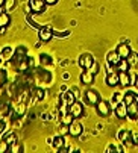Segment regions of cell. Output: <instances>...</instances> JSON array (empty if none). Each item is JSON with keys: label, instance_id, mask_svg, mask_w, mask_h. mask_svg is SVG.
Listing matches in <instances>:
<instances>
[{"label": "cell", "instance_id": "obj_1", "mask_svg": "<svg viewBox=\"0 0 138 153\" xmlns=\"http://www.w3.org/2000/svg\"><path fill=\"white\" fill-rule=\"evenodd\" d=\"M46 6L47 3L44 0H29V9L32 14H41L46 11Z\"/></svg>", "mask_w": 138, "mask_h": 153}, {"label": "cell", "instance_id": "obj_2", "mask_svg": "<svg viewBox=\"0 0 138 153\" xmlns=\"http://www.w3.org/2000/svg\"><path fill=\"white\" fill-rule=\"evenodd\" d=\"M38 30H40L38 32V36H40V39L43 42H49L53 38V30H52L50 26H41Z\"/></svg>", "mask_w": 138, "mask_h": 153}, {"label": "cell", "instance_id": "obj_3", "mask_svg": "<svg viewBox=\"0 0 138 153\" xmlns=\"http://www.w3.org/2000/svg\"><path fill=\"white\" fill-rule=\"evenodd\" d=\"M93 64H94V58H93V55L84 53V55L79 56V65H81V68H84V70H90Z\"/></svg>", "mask_w": 138, "mask_h": 153}, {"label": "cell", "instance_id": "obj_4", "mask_svg": "<svg viewBox=\"0 0 138 153\" xmlns=\"http://www.w3.org/2000/svg\"><path fill=\"white\" fill-rule=\"evenodd\" d=\"M82 132H84V126H82L81 121L73 120L70 124H68V134H70L72 137H79Z\"/></svg>", "mask_w": 138, "mask_h": 153}, {"label": "cell", "instance_id": "obj_5", "mask_svg": "<svg viewBox=\"0 0 138 153\" xmlns=\"http://www.w3.org/2000/svg\"><path fill=\"white\" fill-rule=\"evenodd\" d=\"M96 109H97V114L100 117H108L111 114V108H109V103L106 100H99L96 103Z\"/></svg>", "mask_w": 138, "mask_h": 153}, {"label": "cell", "instance_id": "obj_6", "mask_svg": "<svg viewBox=\"0 0 138 153\" xmlns=\"http://www.w3.org/2000/svg\"><path fill=\"white\" fill-rule=\"evenodd\" d=\"M117 138L123 144H126V146H134L135 144L134 143V138H132V132H129V130H122V132H119L117 134Z\"/></svg>", "mask_w": 138, "mask_h": 153}, {"label": "cell", "instance_id": "obj_7", "mask_svg": "<svg viewBox=\"0 0 138 153\" xmlns=\"http://www.w3.org/2000/svg\"><path fill=\"white\" fill-rule=\"evenodd\" d=\"M68 111L72 112V115H73L75 118H79V117L84 115V105L79 103V102H75L73 105L68 106Z\"/></svg>", "mask_w": 138, "mask_h": 153}, {"label": "cell", "instance_id": "obj_8", "mask_svg": "<svg viewBox=\"0 0 138 153\" xmlns=\"http://www.w3.org/2000/svg\"><path fill=\"white\" fill-rule=\"evenodd\" d=\"M85 100H87V103L88 105H96L99 100H100V96H99V93L96 91V90H88L87 93H85Z\"/></svg>", "mask_w": 138, "mask_h": 153}, {"label": "cell", "instance_id": "obj_9", "mask_svg": "<svg viewBox=\"0 0 138 153\" xmlns=\"http://www.w3.org/2000/svg\"><path fill=\"white\" fill-rule=\"evenodd\" d=\"M116 115H117L119 118H126V117H128V105H126L123 100L119 102L117 106H116Z\"/></svg>", "mask_w": 138, "mask_h": 153}, {"label": "cell", "instance_id": "obj_10", "mask_svg": "<svg viewBox=\"0 0 138 153\" xmlns=\"http://www.w3.org/2000/svg\"><path fill=\"white\" fill-rule=\"evenodd\" d=\"M94 77H96V74L91 71V70H85V71L81 74V82H82L84 85H90V83L94 82Z\"/></svg>", "mask_w": 138, "mask_h": 153}, {"label": "cell", "instance_id": "obj_11", "mask_svg": "<svg viewBox=\"0 0 138 153\" xmlns=\"http://www.w3.org/2000/svg\"><path fill=\"white\" fill-rule=\"evenodd\" d=\"M116 52L119 53V56H120V58H128V56H129V53H131L132 50H131V46H129V44H126V42H122V44H119V46H117Z\"/></svg>", "mask_w": 138, "mask_h": 153}, {"label": "cell", "instance_id": "obj_12", "mask_svg": "<svg viewBox=\"0 0 138 153\" xmlns=\"http://www.w3.org/2000/svg\"><path fill=\"white\" fill-rule=\"evenodd\" d=\"M106 62H108L109 65H112V67H117V64L120 62V56H119V53H117L116 50L109 52V53L106 55Z\"/></svg>", "mask_w": 138, "mask_h": 153}, {"label": "cell", "instance_id": "obj_13", "mask_svg": "<svg viewBox=\"0 0 138 153\" xmlns=\"http://www.w3.org/2000/svg\"><path fill=\"white\" fill-rule=\"evenodd\" d=\"M105 82H106L109 86H116V85H119V73L109 71L108 76L105 77Z\"/></svg>", "mask_w": 138, "mask_h": 153}, {"label": "cell", "instance_id": "obj_14", "mask_svg": "<svg viewBox=\"0 0 138 153\" xmlns=\"http://www.w3.org/2000/svg\"><path fill=\"white\" fill-rule=\"evenodd\" d=\"M128 117L138 118V102H132L131 105H128Z\"/></svg>", "mask_w": 138, "mask_h": 153}, {"label": "cell", "instance_id": "obj_15", "mask_svg": "<svg viewBox=\"0 0 138 153\" xmlns=\"http://www.w3.org/2000/svg\"><path fill=\"white\" fill-rule=\"evenodd\" d=\"M119 83L122 86H128L131 85V74L128 71H120L119 73Z\"/></svg>", "mask_w": 138, "mask_h": 153}, {"label": "cell", "instance_id": "obj_16", "mask_svg": "<svg viewBox=\"0 0 138 153\" xmlns=\"http://www.w3.org/2000/svg\"><path fill=\"white\" fill-rule=\"evenodd\" d=\"M26 58V47H23V46H20L15 52H14V56H12V59L15 61V62H20L21 59H25Z\"/></svg>", "mask_w": 138, "mask_h": 153}, {"label": "cell", "instance_id": "obj_17", "mask_svg": "<svg viewBox=\"0 0 138 153\" xmlns=\"http://www.w3.org/2000/svg\"><path fill=\"white\" fill-rule=\"evenodd\" d=\"M62 100L65 102L67 106H70V105H73V103L76 102V94H75L73 91H67V93L62 94Z\"/></svg>", "mask_w": 138, "mask_h": 153}, {"label": "cell", "instance_id": "obj_18", "mask_svg": "<svg viewBox=\"0 0 138 153\" xmlns=\"http://www.w3.org/2000/svg\"><path fill=\"white\" fill-rule=\"evenodd\" d=\"M9 23H11V15H9V12L2 11V12H0V26L8 27V26H9Z\"/></svg>", "mask_w": 138, "mask_h": 153}, {"label": "cell", "instance_id": "obj_19", "mask_svg": "<svg viewBox=\"0 0 138 153\" xmlns=\"http://www.w3.org/2000/svg\"><path fill=\"white\" fill-rule=\"evenodd\" d=\"M123 102H125L126 105H131L132 102H138V97H137V94H135V93L128 91V93L123 96Z\"/></svg>", "mask_w": 138, "mask_h": 153}, {"label": "cell", "instance_id": "obj_20", "mask_svg": "<svg viewBox=\"0 0 138 153\" xmlns=\"http://www.w3.org/2000/svg\"><path fill=\"white\" fill-rule=\"evenodd\" d=\"M126 59H128V62H129L131 67H138V53H137V52H131Z\"/></svg>", "mask_w": 138, "mask_h": 153}, {"label": "cell", "instance_id": "obj_21", "mask_svg": "<svg viewBox=\"0 0 138 153\" xmlns=\"http://www.w3.org/2000/svg\"><path fill=\"white\" fill-rule=\"evenodd\" d=\"M117 68H119V71H129L131 65H129L126 58H120V62L117 64Z\"/></svg>", "mask_w": 138, "mask_h": 153}, {"label": "cell", "instance_id": "obj_22", "mask_svg": "<svg viewBox=\"0 0 138 153\" xmlns=\"http://www.w3.org/2000/svg\"><path fill=\"white\" fill-rule=\"evenodd\" d=\"M61 120H62V124H67V126H68V124L75 120V117L72 115L70 111H67V112H62V118H61Z\"/></svg>", "mask_w": 138, "mask_h": 153}, {"label": "cell", "instance_id": "obj_23", "mask_svg": "<svg viewBox=\"0 0 138 153\" xmlns=\"http://www.w3.org/2000/svg\"><path fill=\"white\" fill-rule=\"evenodd\" d=\"M52 143H53V147H55L56 150H59L61 147H64V138H62V135H56Z\"/></svg>", "mask_w": 138, "mask_h": 153}, {"label": "cell", "instance_id": "obj_24", "mask_svg": "<svg viewBox=\"0 0 138 153\" xmlns=\"http://www.w3.org/2000/svg\"><path fill=\"white\" fill-rule=\"evenodd\" d=\"M15 5H17L15 0H5V3H3V9H5L6 12H11V11H14Z\"/></svg>", "mask_w": 138, "mask_h": 153}, {"label": "cell", "instance_id": "obj_25", "mask_svg": "<svg viewBox=\"0 0 138 153\" xmlns=\"http://www.w3.org/2000/svg\"><path fill=\"white\" fill-rule=\"evenodd\" d=\"M2 55H3V58H5V59H11V58L14 56V49L8 46V47H5V49H3Z\"/></svg>", "mask_w": 138, "mask_h": 153}, {"label": "cell", "instance_id": "obj_26", "mask_svg": "<svg viewBox=\"0 0 138 153\" xmlns=\"http://www.w3.org/2000/svg\"><path fill=\"white\" fill-rule=\"evenodd\" d=\"M40 59H41V64H50L52 62V58L49 55H41Z\"/></svg>", "mask_w": 138, "mask_h": 153}, {"label": "cell", "instance_id": "obj_27", "mask_svg": "<svg viewBox=\"0 0 138 153\" xmlns=\"http://www.w3.org/2000/svg\"><path fill=\"white\" fill-rule=\"evenodd\" d=\"M28 21H29V25H31L32 27H35V29H40V27H41V25H40V23H37V21H34L31 15H28Z\"/></svg>", "mask_w": 138, "mask_h": 153}, {"label": "cell", "instance_id": "obj_28", "mask_svg": "<svg viewBox=\"0 0 138 153\" xmlns=\"http://www.w3.org/2000/svg\"><path fill=\"white\" fill-rule=\"evenodd\" d=\"M9 150V146H8V143L3 140L2 143H0V152H8Z\"/></svg>", "mask_w": 138, "mask_h": 153}, {"label": "cell", "instance_id": "obj_29", "mask_svg": "<svg viewBox=\"0 0 138 153\" xmlns=\"http://www.w3.org/2000/svg\"><path fill=\"white\" fill-rule=\"evenodd\" d=\"M90 70H91V71H93L94 74H97V73H99V64H97V62L94 61V64H93V65H91V68H90Z\"/></svg>", "mask_w": 138, "mask_h": 153}, {"label": "cell", "instance_id": "obj_30", "mask_svg": "<svg viewBox=\"0 0 138 153\" xmlns=\"http://www.w3.org/2000/svg\"><path fill=\"white\" fill-rule=\"evenodd\" d=\"M122 100H123V96H122L120 93L114 94V102H116V103H119V102H122Z\"/></svg>", "mask_w": 138, "mask_h": 153}, {"label": "cell", "instance_id": "obj_31", "mask_svg": "<svg viewBox=\"0 0 138 153\" xmlns=\"http://www.w3.org/2000/svg\"><path fill=\"white\" fill-rule=\"evenodd\" d=\"M65 134H68V126H67V124H62V127H61V135H65Z\"/></svg>", "mask_w": 138, "mask_h": 153}, {"label": "cell", "instance_id": "obj_32", "mask_svg": "<svg viewBox=\"0 0 138 153\" xmlns=\"http://www.w3.org/2000/svg\"><path fill=\"white\" fill-rule=\"evenodd\" d=\"M37 94H38V99H40V100L44 99V91H43V90H37Z\"/></svg>", "mask_w": 138, "mask_h": 153}, {"label": "cell", "instance_id": "obj_33", "mask_svg": "<svg viewBox=\"0 0 138 153\" xmlns=\"http://www.w3.org/2000/svg\"><path fill=\"white\" fill-rule=\"evenodd\" d=\"M135 82H137V76L134 73H131V85H135Z\"/></svg>", "mask_w": 138, "mask_h": 153}, {"label": "cell", "instance_id": "obj_34", "mask_svg": "<svg viewBox=\"0 0 138 153\" xmlns=\"http://www.w3.org/2000/svg\"><path fill=\"white\" fill-rule=\"evenodd\" d=\"M44 2L47 3V5H56V3H58V0H44Z\"/></svg>", "mask_w": 138, "mask_h": 153}, {"label": "cell", "instance_id": "obj_35", "mask_svg": "<svg viewBox=\"0 0 138 153\" xmlns=\"http://www.w3.org/2000/svg\"><path fill=\"white\" fill-rule=\"evenodd\" d=\"M67 35H70V32H62V33H56V36H59V38H64V36H67Z\"/></svg>", "mask_w": 138, "mask_h": 153}, {"label": "cell", "instance_id": "obj_36", "mask_svg": "<svg viewBox=\"0 0 138 153\" xmlns=\"http://www.w3.org/2000/svg\"><path fill=\"white\" fill-rule=\"evenodd\" d=\"M3 130H5V123H3V121H0V134H2Z\"/></svg>", "mask_w": 138, "mask_h": 153}, {"label": "cell", "instance_id": "obj_37", "mask_svg": "<svg viewBox=\"0 0 138 153\" xmlns=\"http://www.w3.org/2000/svg\"><path fill=\"white\" fill-rule=\"evenodd\" d=\"M5 32H6V27L5 26H0V35H3Z\"/></svg>", "mask_w": 138, "mask_h": 153}, {"label": "cell", "instance_id": "obj_38", "mask_svg": "<svg viewBox=\"0 0 138 153\" xmlns=\"http://www.w3.org/2000/svg\"><path fill=\"white\" fill-rule=\"evenodd\" d=\"M3 3H5V0H0V6H3Z\"/></svg>", "mask_w": 138, "mask_h": 153}, {"label": "cell", "instance_id": "obj_39", "mask_svg": "<svg viewBox=\"0 0 138 153\" xmlns=\"http://www.w3.org/2000/svg\"><path fill=\"white\" fill-rule=\"evenodd\" d=\"M135 85H137V88H138V77H137V82H135Z\"/></svg>", "mask_w": 138, "mask_h": 153}]
</instances>
